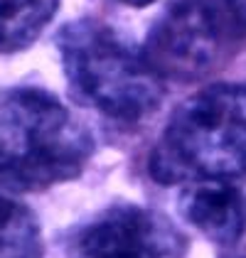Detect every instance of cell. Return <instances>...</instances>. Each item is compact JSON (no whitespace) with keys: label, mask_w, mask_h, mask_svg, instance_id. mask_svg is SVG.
I'll return each instance as SVG.
<instances>
[{"label":"cell","mask_w":246,"mask_h":258,"mask_svg":"<svg viewBox=\"0 0 246 258\" xmlns=\"http://www.w3.org/2000/svg\"><path fill=\"white\" fill-rule=\"evenodd\" d=\"M224 258H246V256H239V253H231V256H224Z\"/></svg>","instance_id":"11"},{"label":"cell","mask_w":246,"mask_h":258,"mask_svg":"<svg viewBox=\"0 0 246 258\" xmlns=\"http://www.w3.org/2000/svg\"><path fill=\"white\" fill-rule=\"evenodd\" d=\"M0 258H42V234L32 209L5 195H0Z\"/></svg>","instance_id":"8"},{"label":"cell","mask_w":246,"mask_h":258,"mask_svg":"<svg viewBox=\"0 0 246 258\" xmlns=\"http://www.w3.org/2000/svg\"><path fill=\"white\" fill-rule=\"evenodd\" d=\"M234 5H236V13L241 15V20L246 22V0H234Z\"/></svg>","instance_id":"10"},{"label":"cell","mask_w":246,"mask_h":258,"mask_svg":"<svg viewBox=\"0 0 246 258\" xmlns=\"http://www.w3.org/2000/svg\"><path fill=\"white\" fill-rule=\"evenodd\" d=\"M59 0H0V54L27 49L52 22Z\"/></svg>","instance_id":"7"},{"label":"cell","mask_w":246,"mask_h":258,"mask_svg":"<svg viewBox=\"0 0 246 258\" xmlns=\"http://www.w3.org/2000/svg\"><path fill=\"white\" fill-rule=\"evenodd\" d=\"M246 44L234 0H170L148 30V67L172 81H197L224 67Z\"/></svg>","instance_id":"4"},{"label":"cell","mask_w":246,"mask_h":258,"mask_svg":"<svg viewBox=\"0 0 246 258\" xmlns=\"http://www.w3.org/2000/svg\"><path fill=\"white\" fill-rule=\"evenodd\" d=\"M160 184L234 182L246 175V84H209L182 101L150 150Z\"/></svg>","instance_id":"2"},{"label":"cell","mask_w":246,"mask_h":258,"mask_svg":"<svg viewBox=\"0 0 246 258\" xmlns=\"http://www.w3.org/2000/svg\"><path fill=\"white\" fill-rule=\"evenodd\" d=\"M126 5H133V8H145V5H150V3H155V0H121Z\"/></svg>","instance_id":"9"},{"label":"cell","mask_w":246,"mask_h":258,"mask_svg":"<svg viewBox=\"0 0 246 258\" xmlns=\"http://www.w3.org/2000/svg\"><path fill=\"white\" fill-rule=\"evenodd\" d=\"M187 246L172 219L138 204L108 207L72 238L77 258H184Z\"/></svg>","instance_id":"5"},{"label":"cell","mask_w":246,"mask_h":258,"mask_svg":"<svg viewBox=\"0 0 246 258\" xmlns=\"http://www.w3.org/2000/svg\"><path fill=\"white\" fill-rule=\"evenodd\" d=\"M94 155V136L57 96L0 89V187L42 192L77 179Z\"/></svg>","instance_id":"1"},{"label":"cell","mask_w":246,"mask_h":258,"mask_svg":"<svg viewBox=\"0 0 246 258\" xmlns=\"http://www.w3.org/2000/svg\"><path fill=\"white\" fill-rule=\"evenodd\" d=\"M182 217L219 246H234L246 231V195L231 182L190 184L180 197Z\"/></svg>","instance_id":"6"},{"label":"cell","mask_w":246,"mask_h":258,"mask_svg":"<svg viewBox=\"0 0 246 258\" xmlns=\"http://www.w3.org/2000/svg\"><path fill=\"white\" fill-rule=\"evenodd\" d=\"M57 49L69 91L82 106L128 125L160 108L163 79L113 27L94 18L67 22L57 32Z\"/></svg>","instance_id":"3"}]
</instances>
